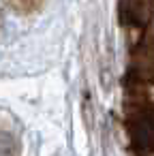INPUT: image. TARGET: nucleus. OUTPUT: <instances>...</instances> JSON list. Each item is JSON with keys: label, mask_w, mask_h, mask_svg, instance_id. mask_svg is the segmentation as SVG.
<instances>
[{"label": "nucleus", "mask_w": 154, "mask_h": 156, "mask_svg": "<svg viewBox=\"0 0 154 156\" xmlns=\"http://www.w3.org/2000/svg\"><path fill=\"white\" fill-rule=\"evenodd\" d=\"M131 75L139 83H154V34H145L135 45Z\"/></svg>", "instance_id": "2"}, {"label": "nucleus", "mask_w": 154, "mask_h": 156, "mask_svg": "<svg viewBox=\"0 0 154 156\" xmlns=\"http://www.w3.org/2000/svg\"><path fill=\"white\" fill-rule=\"evenodd\" d=\"M148 156H154V154H148Z\"/></svg>", "instance_id": "5"}, {"label": "nucleus", "mask_w": 154, "mask_h": 156, "mask_svg": "<svg viewBox=\"0 0 154 156\" xmlns=\"http://www.w3.org/2000/svg\"><path fill=\"white\" fill-rule=\"evenodd\" d=\"M154 13V0H120L118 2V17L124 26L131 28H145Z\"/></svg>", "instance_id": "3"}, {"label": "nucleus", "mask_w": 154, "mask_h": 156, "mask_svg": "<svg viewBox=\"0 0 154 156\" xmlns=\"http://www.w3.org/2000/svg\"><path fill=\"white\" fill-rule=\"evenodd\" d=\"M126 126L133 147L141 154H154V103L135 101L128 107Z\"/></svg>", "instance_id": "1"}, {"label": "nucleus", "mask_w": 154, "mask_h": 156, "mask_svg": "<svg viewBox=\"0 0 154 156\" xmlns=\"http://www.w3.org/2000/svg\"><path fill=\"white\" fill-rule=\"evenodd\" d=\"M9 7H13L15 11H22V13H30L34 11L37 7L43 5V0H5Z\"/></svg>", "instance_id": "4"}]
</instances>
